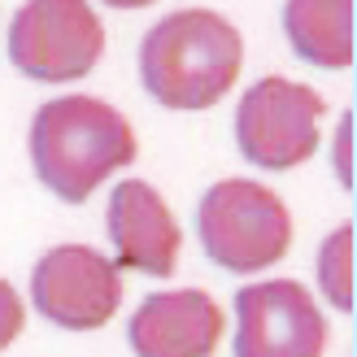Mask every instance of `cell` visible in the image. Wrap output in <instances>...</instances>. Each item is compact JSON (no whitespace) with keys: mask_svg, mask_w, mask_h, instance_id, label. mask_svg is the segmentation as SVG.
<instances>
[{"mask_svg":"<svg viewBox=\"0 0 357 357\" xmlns=\"http://www.w3.org/2000/svg\"><path fill=\"white\" fill-rule=\"evenodd\" d=\"M105 227H109L118 271H139L153 279L174 275L178 248H183V231H178L170 205L162 192L144 178H122L109 192V209H105Z\"/></svg>","mask_w":357,"mask_h":357,"instance_id":"obj_8","label":"cell"},{"mask_svg":"<svg viewBox=\"0 0 357 357\" xmlns=\"http://www.w3.org/2000/svg\"><path fill=\"white\" fill-rule=\"evenodd\" d=\"M283 31L301 61L318 70L353 66V0H283Z\"/></svg>","mask_w":357,"mask_h":357,"instance_id":"obj_10","label":"cell"},{"mask_svg":"<svg viewBox=\"0 0 357 357\" xmlns=\"http://www.w3.org/2000/svg\"><path fill=\"white\" fill-rule=\"evenodd\" d=\"M353 240L357 231L353 222H344L318 248V283H323V296L340 314H353Z\"/></svg>","mask_w":357,"mask_h":357,"instance_id":"obj_11","label":"cell"},{"mask_svg":"<svg viewBox=\"0 0 357 357\" xmlns=\"http://www.w3.org/2000/svg\"><path fill=\"white\" fill-rule=\"evenodd\" d=\"M26 327V305H22V296H17V288L9 279H0V353H5L17 335H22Z\"/></svg>","mask_w":357,"mask_h":357,"instance_id":"obj_12","label":"cell"},{"mask_svg":"<svg viewBox=\"0 0 357 357\" xmlns=\"http://www.w3.org/2000/svg\"><path fill=\"white\" fill-rule=\"evenodd\" d=\"M244 70V40L236 22L213 9H178L162 17L139 44L144 92L178 114L213 109Z\"/></svg>","mask_w":357,"mask_h":357,"instance_id":"obj_1","label":"cell"},{"mask_svg":"<svg viewBox=\"0 0 357 357\" xmlns=\"http://www.w3.org/2000/svg\"><path fill=\"white\" fill-rule=\"evenodd\" d=\"M105 57V22L87 0H26L9 26V61L35 83L87 79Z\"/></svg>","mask_w":357,"mask_h":357,"instance_id":"obj_4","label":"cell"},{"mask_svg":"<svg viewBox=\"0 0 357 357\" xmlns=\"http://www.w3.org/2000/svg\"><path fill=\"white\" fill-rule=\"evenodd\" d=\"M335 174L344 188H353V114H344L340 135H335Z\"/></svg>","mask_w":357,"mask_h":357,"instance_id":"obj_13","label":"cell"},{"mask_svg":"<svg viewBox=\"0 0 357 357\" xmlns=\"http://www.w3.org/2000/svg\"><path fill=\"white\" fill-rule=\"evenodd\" d=\"M227 314L205 288L153 292L131 314L127 340L135 357H209L222 344Z\"/></svg>","mask_w":357,"mask_h":357,"instance_id":"obj_9","label":"cell"},{"mask_svg":"<svg viewBox=\"0 0 357 357\" xmlns=\"http://www.w3.org/2000/svg\"><path fill=\"white\" fill-rule=\"evenodd\" d=\"M100 5H109V9H149L157 0H100Z\"/></svg>","mask_w":357,"mask_h":357,"instance_id":"obj_14","label":"cell"},{"mask_svg":"<svg viewBox=\"0 0 357 357\" xmlns=\"http://www.w3.org/2000/svg\"><path fill=\"white\" fill-rule=\"evenodd\" d=\"M236 357H323L327 318L296 279H266L236 292Z\"/></svg>","mask_w":357,"mask_h":357,"instance_id":"obj_7","label":"cell"},{"mask_svg":"<svg viewBox=\"0 0 357 357\" xmlns=\"http://www.w3.org/2000/svg\"><path fill=\"white\" fill-rule=\"evenodd\" d=\"M323 114H327V100L314 87L283 75L257 79L240 96L236 144L244 153V162H253L261 170H292L318 153Z\"/></svg>","mask_w":357,"mask_h":357,"instance_id":"obj_5","label":"cell"},{"mask_svg":"<svg viewBox=\"0 0 357 357\" xmlns=\"http://www.w3.org/2000/svg\"><path fill=\"white\" fill-rule=\"evenodd\" d=\"M31 301L61 331H96L122 305V271L87 244H57L35 261Z\"/></svg>","mask_w":357,"mask_h":357,"instance_id":"obj_6","label":"cell"},{"mask_svg":"<svg viewBox=\"0 0 357 357\" xmlns=\"http://www.w3.org/2000/svg\"><path fill=\"white\" fill-rule=\"evenodd\" d=\"M196 236L213 266L257 275L288 257L292 213L257 178H218L196 205Z\"/></svg>","mask_w":357,"mask_h":357,"instance_id":"obj_3","label":"cell"},{"mask_svg":"<svg viewBox=\"0 0 357 357\" xmlns=\"http://www.w3.org/2000/svg\"><path fill=\"white\" fill-rule=\"evenodd\" d=\"M135 149L131 122L109 100L83 92L40 105L31 122V166L66 205H83L114 170L135 162Z\"/></svg>","mask_w":357,"mask_h":357,"instance_id":"obj_2","label":"cell"}]
</instances>
